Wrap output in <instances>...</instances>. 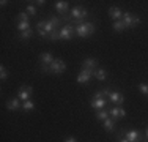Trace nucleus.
Wrapping results in <instances>:
<instances>
[{
	"label": "nucleus",
	"mask_w": 148,
	"mask_h": 142,
	"mask_svg": "<svg viewBox=\"0 0 148 142\" xmlns=\"http://www.w3.org/2000/svg\"><path fill=\"white\" fill-rule=\"evenodd\" d=\"M66 62L63 59H55L49 66H40L41 73H47V74H63L66 71Z\"/></svg>",
	"instance_id": "nucleus-1"
},
{
	"label": "nucleus",
	"mask_w": 148,
	"mask_h": 142,
	"mask_svg": "<svg viewBox=\"0 0 148 142\" xmlns=\"http://www.w3.org/2000/svg\"><path fill=\"white\" fill-rule=\"evenodd\" d=\"M96 32V22L95 21H87L85 24H80L76 27V37L79 38H88Z\"/></svg>",
	"instance_id": "nucleus-2"
},
{
	"label": "nucleus",
	"mask_w": 148,
	"mask_h": 142,
	"mask_svg": "<svg viewBox=\"0 0 148 142\" xmlns=\"http://www.w3.org/2000/svg\"><path fill=\"white\" fill-rule=\"evenodd\" d=\"M118 133L121 134V136H125L129 142H143L145 141V134L139 130H134V128H123Z\"/></svg>",
	"instance_id": "nucleus-3"
},
{
	"label": "nucleus",
	"mask_w": 148,
	"mask_h": 142,
	"mask_svg": "<svg viewBox=\"0 0 148 142\" xmlns=\"http://www.w3.org/2000/svg\"><path fill=\"white\" fill-rule=\"evenodd\" d=\"M121 21H123V24H125L126 30L140 26V16L139 14H134L131 11H123V19Z\"/></svg>",
	"instance_id": "nucleus-4"
},
{
	"label": "nucleus",
	"mask_w": 148,
	"mask_h": 142,
	"mask_svg": "<svg viewBox=\"0 0 148 142\" xmlns=\"http://www.w3.org/2000/svg\"><path fill=\"white\" fill-rule=\"evenodd\" d=\"M93 76H95V70L82 68V70H80V73L77 74V77H76V82L79 85H87V84L91 82Z\"/></svg>",
	"instance_id": "nucleus-5"
},
{
	"label": "nucleus",
	"mask_w": 148,
	"mask_h": 142,
	"mask_svg": "<svg viewBox=\"0 0 148 142\" xmlns=\"http://www.w3.org/2000/svg\"><path fill=\"white\" fill-rule=\"evenodd\" d=\"M73 37H76V27L71 24H65L60 28V40L62 41H69L73 40Z\"/></svg>",
	"instance_id": "nucleus-6"
},
{
	"label": "nucleus",
	"mask_w": 148,
	"mask_h": 142,
	"mask_svg": "<svg viewBox=\"0 0 148 142\" xmlns=\"http://www.w3.org/2000/svg\"><path fill=\"white\" fill-rule=\"evenodd\" d=\"M107 99H109V103H112L114 106H121L123 103H125L126 97H125V93H121L120 90H117V88H112V92L109 93Z\"/></svg>",
	"instance_id": "nucleus-7"
},
{
	"label": "nucleus",
	"mask_w": 148,
	"mask_h": 142,
	"mask_svg": "<svg viewBox=\"0 0 148 142\" xmlns=\"http://www.w3.org/2000/svg\"><path fill=\"white\" fill-rule=\"evenodd\" d=\"M17 98L21 99V101H27V99H32V97H33V88L30 87V85H27V84H24V85H21L19 88H17V95H16Z\"/></svg>",
	"instance_id": "nucleus-8"
},
{
	"label": "nucleus",
	"mask_w": 148,
	"mask_h": 142,
	"mask_svg": "<svg viewBox=\"0 0 148 142\" xmlns=\"http://www.w3.org/2000/svg\"><path fill=\"white\" fill-rule=\"evenodd\" d=\"M54 8H55V13L60 17H66L69 14V2H66V0H57Z\"/></svg>",
	"instance_id": "nucleus-9"
},
{
	"label": "nucleus",
	"mask_w": 148,
	"mask_h": 142,
	"mask_svg": "<svg viewBox=\"0 0 148 142\" xmlns=\"http://www.w3.org/2000/svg\"><path fill=\"white\" fill-rule=\"evenodd\" d=\"M5 108L8 109V111H22V101L17 97H11V98L6 99Z\"/></svg>",
	"instance_id": "nucleus-10"
},
{
	"label": "nucleus",
	"mask_w": 148,
	"mask_h": 142,
	"mask_svg": "<svg viewBox=\"0 0 148 142\" xmlns=\"http://www.w3.org/2000/svg\"><path fill=\"white\" fill-rule=\"evenodd\" d=\"M109 106V99L107 98H98V99H90V108L93 109L95 112L101 111V109H106Z\"/></svg>",
	"instance_id": "nucleus-11"
},
{
	"label": "nucleus",
	"mask_w": 148,
	"mask_h": 142,
	"mask_svg": "<svg viewBox=\"0 0 148 142\" xmlns=\"http://www.w3.org/2000/svg\"><path fill=\"white\" fill-rule=\"evenodd\" d=\"M110 117L115 122H118V120L126 117V109L123 106H114V108H110Z\"/></svg>",
	"instance_id": "nucleus-12"
},
{
	"label": "nucleus",
	"mask_w": 148,
	"mask_h": 142,
	"mask_svg": "<svg viewBox=\"0 0 148 142\" xmlns=\"http://www.w3.org/2000/svg\"><path fill=\"white\" fill-rule=\"evenodd\" d=\"M107 14H109V17H110L114 22L123 19V10L118 8V6H110V8L107 10Z\"/></svg>",
	"instance_id": "nucleus-13"
},
{
	"label": "nucleus",
	"mask_w": 148,
	"mask_h": 142,
	"mask_svg": "<svg viewBox=\"0 0 148 142\" xmlns=\"http://www.w3.org/2000/svg\"><path fill=\"white\" fill-rule=\"evenodd\" d=\"M54 55H52V52L49 51H44L40 54V66H49L52 62H54Z\"/></svg>",
	"instance_id": "nucleus-14"
},
{
	"label": "nucleus",
	"mask_w": 148,
	"mask_h": 142,
	"mask_svg": "<svg viewBox=\"0 0 148 142\" xmlns=\"http://www.w3.org/2000/svg\"><path fill=\"white\" fill-rule=\"evenodd\" d=\"M82 68H88V70H98L99 68V63H98V60L96 59H93V57H87V59H84L82 60Z\"/></svg>",
	"instance_id": "nucleus-15"
},
{
	"label": "nucleus",
	"mask_w": 148,
	"mask_h": 142,
	"mask_svg": "<svg viewBox=\"0 0 148 142\" xmlns=\"http://www.w3.org/2000/svg\"><path fill=\"white\" fill-rule=\"evenodd\" d=\"M109 117H110V108H106V109H101V111H96L95 112V119L98 120V122H104V120H107Z\"/></svg>",
	"instance_id": "nucleus-16"
},
{
	"label": "nucleus",
	"mask_w": 148,
	"mask_h": 142,
	"mask_svg": "<svg viewBox=\"0 0 148 142\" xmlns=\"http://www.w3.org/2000/svg\"><path fill=\"white\" fill-rule=\"evenodd\" d=\"M33 35H35V32H33V28H30V30H25V32H17V40L19 41H22V43H27L29 40H32L33 38Z\"/></svg>",
	"instance_id": "nucleus-17"
},
{
	"label": "nucleus",
	"mask_w": 148,
	"mask_h": 142,
	"mask_svg": "<svg viewBox=\"0 0 148 142\" xmlns=\"http://www.w3.org/2000/svg\"><path fill=\"white\" fill-rule=\"evenodd\" d=\"M103 128L106 130V133H114L115 128H117V122H115L112 117H109L107 120H104V122H103Z\"/></svg>",
	"instance_id": "nucleus-18"
},
{
	"label": "nucleus",
	"mask_w": 148,
	"mask_h": 142,
	"mask_svg": "<svg viewBox=\"0 0 148 142\" xmlns=\"http://www.w3.org/2000/svg\"><path fill=\"white\" fill-rule=\"evenodd\" d=\"M112 92V87H104V88H99L98 92H95L91 99H98V98H107L109 93Z\"/></svg>",
	"instance_id": "nucleus-19"
},
{
	"label": "nucleus",
	"mask_w": 148,
	"mask_h": 142,
	"mask_svg": "<svg viewBox=\"0 0 148 142\" xmlns=\"http://www.w3.org/2000/svg\"><path fill=\"white\" fill-rule=\"evenodd\" d=\"M107 76H109V73H107V71H106L104 68H98V70H95V76H93V77L103 82V81L107 79Z\"/></svg>",
	"instance_id": "nucleus-20"
},
{
	"label": "nucleus",
	"mask_w": 148,
	"mask_h": 142,
	"mask_svg": "<svg viewBox=\"0 0 148 142\" xmlns=\"http://www.w3.org/2000/svg\"><path fill=\"white\" fill-rule=\"evenodd\" d=\"M35 109H36V104H35L33 99H27V101L22 103V111L24 112H32V111H35Z\"/></svg>",
	"instance_id": "nucleus-21"
},
{
	"label": "nucleus",
	"mask_w": 148,
	"mask_h": 142,
	"mask_svg": "<svg viewBox=\"0 0 148 142\" xmlns=\"http://www.w3.org/2000/svg\"><path fill=\"white\" fill-rule=\"evenodd\" d=\"M25 13L29 14V16H36L38 14V6L36 5H33V3H27V6H25Z\"/></svg>",
	"instance_id": "nucleus-22"
},
{
	"label": "nucleus",
	"mask_w": 148,
	"mask_h": 142,
	"mask_svg": "<svg viewBox=\"0 0 148 142\" xmlns=\"http://www.w3.org/2000/svg\"><path fill=\"white\" fill-rule=\"evenodd\" d=\"M112 28H114V32H117V33H121V32L126 30L123 21H117V22H114V24H112Z\"/></svg>",
	"instance_id": "nucleus-23"
},
{
	"label": "nucleus",
	"mask_w": 148,
	"mask_h": 142,
	"mask_svg": "<svg viewBox=\"0 0 148 142\" xmlns=\"http://www.w3.org/2000/svg\"><path fill=\"white\" fill-rule=\"evenodd\" d=\"M24 21H25V22H30V16H29L25 11H21V13L16 16V24H17V22H24Z\"/></svg>",
	"instance_id": "nucleus-24"
},
{
	"label": "nucleus",
	"mask_w": 148,
	"mask_h": 142,
	"mask_svg": "<svg viewBox=\"0 0 148 142\" xmlns=\"http://www.w3.org/2000/svg\"><path fill=\"white\" fill-rule=\"evenodd\" d=\"M16 28H17V32H25V30H30V22H17V26H16Z\"/></svg>",
	"instance_id": "nucleus-25"
},
{
	"label": "nucleus",
	"mask_w": 148,
	"mask_h": 142,
	"mask_svg": "<svg viewBox=\"0 0 148 142\" xmlns=\"http://www.w3.org/2000/svg\"><path fill=\"white\" fill-rule=\"evenodd\" d=\"M6 79H8V70H6L5 65H0V81L5 82Z\"/></svg>",
	"instance_id": "nucleus-26"
},
{
	"label": "nucleus",
	"mask_w": 148,
	"mask_h": 142,
	"mask_svg": "<svg viewBox=\"0 0 148 142\" xmlns=\"http://www.w3.org/2000/svg\"><path fill=\"white\" fill-rule=\"evenodd\" d=\"M137 88H139V92L143 95V97H148V84L147 82H140L137 85Z\"/></svg>",
	"instance_id": "nucleus-27"
},
{
	"label": "nucleus",
	"mask_w": 148,
	"mask_h": 142,
	"mask_svg": "<svg viewBox=\"0 0 148 142\" xmlns=\"http://www.w3.org/2000/svg\"><path fill=\"white\" fill-rule=\"evenodd\" d=\"M60 40V30H54L49 35V41H58Z\"/></svg>",
	"instance_id": "nucleus-28"
},
{
	"label": "nucleus",
	"mask_w": 148,
	"mask_h": 142,
	"mask_svg": "<svg viewBox=\"0 0 148 142\" xmlns=\"http://www.w3.org/2000/svg\"><path fill=\"white\" fill-rule=\"evenodd\" d=\"M30 3L36 5L38 8H44V6H46V2H44V0H36V2H30Z\"/></svg>",
	"instance_id": "nucleus-29"
},
{
	"label": "nucleus",
	"mask_w": 148,
	"mask_h": 142,
	"mask_svg": "<svg viewBox=\"0 0 148 142\" xmlns=\"http://www.w3.org/2000/svg\"><path fill=\"white\" fill-rule=\"evenodd\" d=\"M117 142H129L128 139H126L125 136H121L120 133H117Z\"/></svg>",
	"instance_id": "nucleus-30"
},
{
	"label": "nucleus",
	"mask_w": 148,
	"mask_h": 142,
	"mask_svg": "<svg viewBox=\"0 0 148 142\" xmlns=\"http://www.w3.org/2000/svg\"><path fill=\"white\" fill-rule=\"evenodd\" d=\"M63 142H77V139H76V137H73V136H68Z\"/></svg>",
	"instance_id": "nucleus-31"
},
{
	"label": "nucleus",
	"mask_w": 148,
	"mask_h": 142,
	"mask_svg": "<svg viewBox=\"0 0 148 142\" xmlns=\"http://www.w3.org/2000/svg\"><path fill=\"white\" fill-rule=\"evenodd\" d=\"M0 5H2V8H5V6L8 5V2H6V0H2V2H0Z\"/></svg>",
	"instance_id": "nucleus-32"
},
{
	"label": "nucleus",
	"mask_w": 148,
	"mask_h": 142,
	"mask_svg": "<svg viewBox=\"0 0 148 142\" xmlns=\"http://www.w3.org/2000/svg\"><path fill=\"white\" fill-rule=\"evenodd\" d=\"M143 134H145V139L148 141V126H147V130H145V133H143Z\"/></svg>",
	"instance_id": "nucleus-33"
},
{
	"label": "nucleus",
	"mask_w": 148,
	"mask_h": 142,
	"mask_svg": "<svg viewBox=\"0 0 148 142\" xmlns=\"http://www.w3.org/2000/svg\"><path fill=\"white\" fill-rule=\"evenodd\" d=\"M143 142H148V141H147V139H145V141H143Z\"/></svg>",
	"instance_id": "nucleus-34"
}]
</instances>
